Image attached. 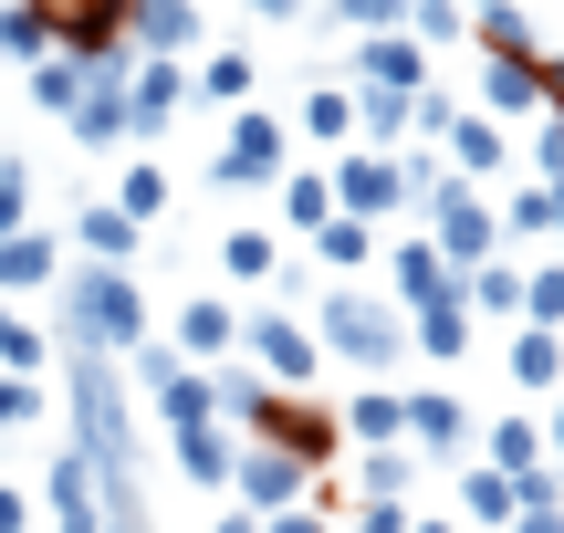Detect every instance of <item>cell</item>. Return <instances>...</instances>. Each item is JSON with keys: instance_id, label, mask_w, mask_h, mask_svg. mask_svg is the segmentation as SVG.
I'll list each match as a JSON object with an SVG mask.
<instances>
[{"instance_id": "obj_1", "label": "cell", "mask_w": 564, "mask_h": 533, "mask_svg": "<svg viewBox=\"0 0 564 533\" xmlns=\"http://www.w3.org/2000/svg\"><path fill=\"white\" fill-rule=\"evenodd\" d=\"M53 293H63V335H74L84 356H137V346H147V293H137V272L74 262Z\"/></svg>"}, {"instance_id": "obj_2", "label": "cell", "mask_w": 564, "mask_h": 533, "mask_svg": "<svg viewBox=\"0 0 564 533\" xmlns=\"http://www.w3.org/2000/svg\"><path fill=\"white\" fill-rule=\"evenodd\" d=\"M314 346L345 356V367H366V377H387V367H408V314L387 304V293H366V283H335L314 304Z\"/></svg>"}, {"instance_id": "obj_3", "label": "cell", "mask_w": 564, "mask_h": 533, "mask_svg": "<svg viewBox=\"0 0 564 533\" xmlns=\"http://www.w3.org/2000/svg\"><path fill=\"white\" fill-rule=\"evenodd\" d=\"M241 356L251 377H262L272 398H303L314 388V367H324V346H314V325H303V314H282V304H262V314H241Z\"/></svg>"}, {"instance_id": "obj_4", "label": "cell", "mask_w": 564, "mask_h": 533, "mask_svg": "<svg viewBox=\"0 0 564 533\" xmlns=\"http://www.w3.org/2000/svg\"><path fill=\"white\" fill-rule=\"evenodd\" d=\"M419 209H429V230H419V241L440 251L449 272H470V262H491V251H502V220H491V199H481V188L440 178V188H429Z\"/></svg>"}, {"instance_id": "obj_5", "label": "cell", "mask_w": 564, "mask_h": 533, "mask_svg": "<svg viewBox=\"0 0 564 533\" xmlns=\"http://www.w3.org/2000/svg\"><path fill=\"white\" fill-rule=\"evenodd\" d=\"M282 167H293V126L272 116V105H241L220 137V157H209V188H272Z\"/></svg>"}, {"instance_id": "obj_6", "label": "cell", "mask_w": 564, "mask_h": 533, "mask_svg": "<svg viewBox=\"0 0 564 533\" xmlns=\"http://www.w3.org/2000/svg\"><path fill=\"white\" fill-rule=\"evenodd\" d=\"M314 492V471H303L293 450H272V439H241V450H230V502H241V513H293V502Z\"/></svg>"}, {"instance_id": "obj_7", "label": "cell", "mask_w": 564, "mask_h": 533, "mask_svg": "<svg viewBox=\"0 0 564 533\" xmlns=\"http://www.w3.org/2000/svg\"><path fill=\"white\" fill-rule=\"evenodd\" d=\"M324 188H335V209H345V220H366V230L408 209V188H398V157H377V146H345V157L324 167Z\"/></svg>"}, {"instance_id": "obj_8", "label": "cell", "mask_w": 564, "mask_h": 533, "mask_svg": "<svg viewBox=\"0 0 564 533\" xmlns=\"http://www.w3.org/2000/svg\"><path fill=\"white\" fill-rule=\"evenodd\" d=\"M178 105H188V63L126 53V146H158L167 126H178Z\"/></svg>"}, {"instance_id": "obj_9", "label": "cell", "mask_w": 564, "mask_h": 533, "mask_svg": "<svg viewBox=\"0 0 564 533\" xmlns=\"http://www.w3.org/2000/svg\"><path fill=\"white\" fill-rule=\"evenodd\" d=\"M63 126H74V146H95V157H116V146H126V42L105 63H84V95H74V116H63Z\"/></svg>"}, {"instance_id": "obj_10", "label": "cell", "mask_w": 564, "mask_h": 533, "mask_svg": "<svg viewBox=\"0 0 564 533\" xmlns=\"http://www.w3.org/2000/svg\"><path fill=\"white\" fill-rule=\"evenodd\" d=\"M32 11L53 32V53H74V63H105L126 42V0H32Z\"/></svg>"}, {"instance_id": "obj_11", "label": "cell", "mask_w": 564, "mask_h": 533, "mask_svg": "<svg viewBox=\"0 0 564 533\" xmlns=\"http://www.w3.org/2000/svg\"><path fill=\"white\" fill-rule=\"evenodd\" d=\"M126 53L188 63V53H199V0H126Z\"/></svg>"}, {"instance_id": "obj_12", "label": "cell", "mask_w": 564, "mask_h": 533, "mask_svg": "<svg viewBox=\"0 0 564 533\" xmlns=\"http://www.w3.org/2000/svg\"><path fill=\"white\" fill-rule=\"evenodd\" d=\"M440 167H449L460 188H481V178H502V167H512V137H502L491 116H470V105H460V116H449V137H440Z\"/></svg>"}, {"instance_id": "obj_13", "label": "cell", "mask_w": 564, "mask_h": 533, "mask_svg": "<svg viewBox=\"0 0 564 533\" xmlns=\"http://www.w3.org/2000/svg\"><path fill=\"white\" fill-rule=\"evenodd\" d=\"M449 293H460V272H449L429 241H398V251H387V304H398V314H429V304H449Z\"/></svg>"}, {"instance_id": "obj_14", "label": "cell", "mask_w": 564, "mask_h": 533, "mask_svg": "<svg viewBox=\"0 0 564 533\" xmlns=\"http://www.w3.org/2000/svg\"><path fill=\"white\" fill-rule=\"evenodd\" d=\"M470 116H491V126H512V116H544V74H533L523 53H481V105H470Z\"/></svg>"}, {"instance_id": "obj_15", "label": "cell", "mask_w": 564, "mask_h": 533, "mask_svg": "<svg viewBox=\"0 0 564 533\" xmlns=\"http://www.w3.org/2000/svg\"><path fill=\"white\" fill-rule=\"evenodd\" d=\"M408 450L419 460H460L470 450V409L449 388H408Z\"/></svg>"}, {"instance_id": "obj_16", "label": "cell", "mask_w": 564, "mask_h": 533, "mask_svg": "<svg viewBox=\"0 0 564 533\" xmlns=\"http://www.w3.org/2000/svg\"><path fill=\"white\" fill-rule=\"evenodd\" d=\"M251 429H262V439H272V450H293V460H303V471H314V460H324V450H335V439H345V429H335V418H324V409H314V398H272V409H262V418H251Z\"/></svg>"}, {"instance_id": "obj_17", "label": "cell", "mask_w": 564, "mask_h": 533, "mask_svg": "<svg viewBox=\"0 0 564 533\" xmlns=\"http://www.w3.org/2000/svg\"><path fill=\"white\" fill-rule=\"evenodd\" d=\"M356 84H377V95H419V84H429V53L408 32H356Z\"/></svg>"}, {"instance_id": "obj_18", "label": "cell", "mask_w": 564, "mask_h": 533, "mask_svg": "<svg viewBox=\"0 0 564 533\" xmlns=\"http://www.w3.org/2000/svg\"><path fill=\"white\" fill-rule=\"evenodd\" d=\"M167 346H178L188 367H220V356L241 346V314H230L220 293H188V304H178V335H167Z\"/></svg>"}, {"instance_id": "obj_19", "label": "cell", "mask_w": 564, "mask_h": 533, "mask_svg": "<svg viewBox=\"0 0 564 533\" xmlns=\"http://www.w3.org/2000/svg\"><path fill=\"white\" fill-rule=\"evenodd\" d=\"M63 283V241L53 230H0V304L11 293H53Z\"/></svg>"}, {"instance_id": "obj_20", "label": "cell", "mask_w": 564, "mask_h": 533, "mask_svg": "<svg viewBox=\"0 0 564 533\" xmlns=\"http://www.w3.org/2000/svg\"><path fill=\"white\" fill-rule=\"evenodd\" d=\"M74 241H84V262H95V272H137V241H147V230L126 220L116 199H84L74 209Z\"/></svg>"}, {"instance_id": "obj_21", "label": "cell", "mask_w": 564, "mask_h": 533, "mask_svg": "<svg viewBox=\"0 0 564 533\" xmlns=\"http://www.w3.org/2000/svg\"><path fill=\"white\" fill-rule=\"evenodd\" d=\"M345 439H366V450H408V388H387V377H366L356 409L335 418Z\"/></svg>"}, {"instance_id": "obj_22", "label": "cell", "mask_w": 564, "mask_h": 533, "mask_svg": "<svg viewBox=\"0 0 564 533\" xmlns=\"http://www.w3.org/2000/svg\"><path fill=\"white\" fill-rule=\"evenodd\" d=\"M42 502H53V533H105V513H95V471H84V450H63L53 471H42Z\"/></svg>"}, {"instance_id": "obj_23", "label": "cell", "mask_w": 564, "mask_h": 533, "mask_svg": "<svg viewBox=\"0 0 564 533\" xmlns=\"http://www.w3.org/2000/svg\"><path fill=\"white\" fill-rule=\"evenodd\" d=\"M178 439V481L188 492H230V450H241V439L220 429V418H199V429H167Z\"/></svg>"}, {"instance_id": "obj_24", "label": "cell", "mask_w": 564, "mask_h": 533, "mask_svg": "<svg viewBox=\"0 0 564 533\" xmlns=\"http://www.w3.org/2000/svg\"><path fill=\"white\" fill-rule=\"evenodd\" d=\"M272 199H282V230H293V241H314V230L335 220V188H324V167H282Z\"/></svg>"}, {"instance_id": "obj_25", "label": "cell", "mask_w": 564, "mask_h": 533, "mask_svg": "<svg viewBox=\"0 0 564 533\" xmlns=\"http://www.w3.org/2000/svg\"><path fill=\"white\" fill-rule=\"evenodd\" d=\"M408 356H440V367H460V356H470V304H460V293L429 304V314H408Z\"/></svg>"}, {"instance_id": "obj_26", "label": "cell", "mask_w": 564, "mask_h": 533, "mask_svg": "<svg viewBox=\"0 0 564 533\" xmlns=\"http://www.w3.org/2000/svg\"><path fill=\"white\" fill-rule=\"evenodd\" d=\"M502 367H512V388H523V398H554V388H564V335L523 325V335H512V356H502Z\"/></svg>"}, {"instance_id": "obj_27", "label": "cell", "mask_w": 564, "mask_h": 533, "mask_svg": "<svg viewBox=\"0 0 564 533\" xmlns=\"http://www.w3.org/2000/svg\"><path fill=\"white\" fill-rule=\"evenodd\" d=\"M470 439H481V460H491V471H512V481L544 471V418H491V429H470Z\"/></svg>"}, {"instance_id": "obj_28", "label": "cell", "mask_w": 564, "mask_h": 533, "mask_svg": "<svg viewBox=\"0 0 564 533\" xmlns=\"http://www.w3.org/2000/svg\"><path fill=\"white\" fill-rule=\"evenodd\" d=\"M460 304H470V325H481V314H523V262H502V251L470 262L460 272Z\"/></svg>"}, {"instance_id": "obj_29", "label": "cell", "mask_w": 564, "mask_h": 533, "mask_svg": "<svg viewBox=\"0 0 564 533\" xmlns=\"http://www.w3.org/2000/svg\"><path fill=\"white\" fill-rule=\"evenodd\" d=\"M199 377H209V418H241V429H251V418L272 409V388L241 367V356H220V367H199Z\"/></svg>"}, {"instance_id": "obj_30", "label": "cell", "mask_w": 564, "mask_h": 533, "mask_svg": "<svg viewBox=\"0 0 564 533\" xmlns=\"http://www.w3.org/2000/svg\"><path fill=\"white\" fill-rule=\"evenodd\" d=\"M293 126L314 146H356V95H345V84H314V95L293 105Z\"/></svg>"}, {"instance_id": "obj_31", "label": "cell", "mask_w": 564, "mask_h": 533, "mask_svg": "<svg viewBox=\"0 0 564 533\" xmlns=\"http://www.w3.org/2000/svg\"><path fill=\"white\" fill-rule=\"evenodd\" d=\"M345 95H356V146H408V95H377V84H345Z\"/></svg>"}, {"instance_id": "obj_32", "label": "cell", "mask_w": 564, "mask_h": 533, "mask_svg": "<svg viewBox=\"0 0 564 533\" xmlns=\"http://www.w3.org/2000/svg\"><path fill=\"white\" fill-rule=\"evenodd\" d=\"M314 262H324V272H366V262H377V230H366V220H345V209H335V220L314 230Z\"/></svg>"}, {"instance_id": "obj_33", "label": "cell", "mask_w": 564, "mask_h": 533, "mask_svg": "<svg viewBox=\"0 0 564 533\" xmlns=\"http://www.w3.org/2000/svg\"><path fill=\"white\" fill-rule=\"evenodd\" d=\"M220 272H230V283H272L282 241H272V230H220Z\"/></svg>"}, {"instance_id": "obj_34", "label": "cell", "mask_w": 564, "mask_h": 533, "mask_svg": "<svg viewBox=\"0 0 564 533\" xmlns=\"http://www.w3.org/2000/svg\"><path fill=\"white\" fill-rule=\"evenodd\" d=\"M188 105H251V53H209L188 74Z\"/></svg>"}, {"instance_id": "obj_35", "label": "cell", "mask_w": 564, "mask_h": 533, "mask_svg": "<svg viewBox=\"0 0 564 533\" xmlns=\"http://www.w3.org/2000/svg\"><path fill=\"white\" fill-rule=\"evenodd\" d=\"M460 513H470V523H512V513H523L512 471H491V460H481V471H460Z\"/></svg>"}, {"instance_id": "obj_36", "label": "cell", "mask_w": 564, "mask_h": 533, "mask_svg": "<svg viewBox=\"0 0 564 533\" xmlns=\"http://www.w3.org/2000/svg\"><path fill=\"white\" fill-rule=\"evenodd\" d=\"M21 74H32V105H42V116H74V95H84V63L74 53H42V63H21Z\"/></svg>"}, {"instance_id": "obj_37", "label": "cell", "mask_w": 564, "mask_h": 533, "mask_svg": "<svg viewBox=\"0 0 564 533\" xmlns=\"http://www.w3.org/2000/svg\"><path fill=\"white\" fill-rule=\"evenodd\" d=\"M398 32L419 42V53H440V42H460V32H470V11H460V0H408Z\"/></svg>"}, {"instance_id": "obj_38", "label": "cell", "mask_w": 564, "mask_h": 533, "mask_svg": "<svg viewBox=\"0 0 564 533\" xmlns=\"http://www.w3.org/2000/svg\"><path fill=\"white\" fill-rule=\"evenodd\" d=\"M53 53V32H42L32 0H0V63H42Z\"/></svg>"}, {"instance_id": "obj_39", "label": "cell", "mask_w": 564, "mask_h": 533, "mask_svg": "<svg viewBox=\"0 0 564 533\" xmlns=\"http://www.w3.org/2000/svg\"><path fill=\"white\" fill-rule=\"evenodd\" d=\"M42 356H53V346H42V325L0 304V377H42Z\"/></svg>"}, {"instance_id": "obj_40", "label": "cell", "mask_w": 564, "mask_h": 533, "mask_svg": "<svg viewBox=\"0 0 564 533\" xmlns=\"http://www.w3.org/2000/svg\"><path fill=\"white\" fill-rule=\"evenodd\" d=\"M470 32H481V53H523V63H533V11H523V0H502V11H470Z\"/></svg>"}, {"instance_id": "obj_41", "label": "cell", "mask_w": 564, "mask_h": 533, "mask_svg": "<svg viewBox=\"0 0 564 533\" xmlns=\"http://www.w3.org/2000/svg\"><path fill=\"white\" fill-rule=\"evenodd\" d=\"M116 209H126V220L147 230V220L167 209V167H158V157H137V167H126V188H116Z\"/></svg>"}, {"instance_id": "obj_42", "label": "cell", "mask_w": 564, "mask_h": 533, "mask_svg": "<svg viewBox=\"0 0 564 533\" xmlns=\"http://www.w3.org/2000/svg\"><path fill=\"white\" fill-rule=\"evenodd\" d=\"M158 418H167V429H199V418H209V377H199V367H178V377L158 388Z\"/></svg>"}, {"instance_id": "obj_43", "label": "cell", "mask_w": 564, "mask_h": 533, "mask_svg": "<svg viewBox=\"0 0 564 533\" xmlns=\"http://www.w3.org/2000/svg\"><path fill=\"white\" fill-rule=\"evenodd\" d=\"M408 481H419V450H366V502H408Z\"/></svg>"}, {"instance_id": "obj_44", "label": "cell", "mask_w": 564, "mask_h": 533, "mask_svg": "<svg viewBox=\"0 0 564 533\" xmlns=\"http://www.w3.org/2000/svg\"><path fill=\"white\" fill-rule=\"evenodd\" d=\"M523 325H544V335H564V262H544V272H523Z\"/></svg>"}, {"instance_id": "obj_45", "label": "cell", "mask_w": 564, "mask_h": 533, "mask_svg": "<svg viewBox=\"0 0 564 533\" xmlns=\"http://www.w3.org/2000/svg\"><path fill=\"white\" fill-rule=\"evenodd\" d=\"M42 409H53L42 377H0V429H42Z\"/></svg>"}, {"instance_id": "obj_46", "label": "cell", "mask_w": 564, "mask_h": 533, "mask_svg": "<svg viewBox=\"0 0 564 533\" xmlns=\"http://www.w3.org/2000/svg\"><path fill=\"white\" fill-rule=\"evenodd\" d=\"M523 157H533V178H564V116H554V105H544V116H533Z\"/></svg>"}, {"instance_id": "obj_47", "label": "cell", "mask_w": 564, "mask_h": 533, "mask_svg": "<svg viewBox=\"0 0 564 533\" xmlns=\"http://www.w3.org/2000/svg\"><path fill=\"white\" fill-rule=\"evenodd\" d=\"M408 0H324V21H345V32H398Z\"/></svg>"}, {"instance_id": "obj_48", "label": "cell", "mask_w": 564, "mask_h": 533, "mask_svg": "<svg viewBox=\"0 0 564 533\" xmlns=\"http://www.w3.org/2000/svg\"><path fill=\"white\" fill-rule=\"evenodd\" d=\"M0 230H32V167L0 157Z\"/></svg>"}, {"instance_id": "obj_49", "label": "cell", "mask_w": 564, "mask_h": 533, "mask_svg": "<svg viewBox=\"0 0 564 533\" xmlns=\"http://www.w3.org/2000/svg\"><path fill=\"white\" fill-rule=\"evenodd\" d=\"M126 367H137V388H147V398H158V388H167V377H178V367H188V356H178V346H158V335H147V346H137V356H126Z\"/></svg>"}, {"instance_id": "obj_50", "label": "cell", "mask_w": 564, "mask_h": 533, "mask_svg": "<svg viewBox=\"0 0 564 533\" xmlns=\"http://www.w3.org/2000/svg\"><path fill=\"white\" fill-rule=\"evenodd\" d=\"M408 523H419L408 502H356V523H345V533H408Z\"/></svg>"}, {"instance_id": "obj_51", "label": "cell", "mask_w": 564, "mask_h": 533, "mask_svg": "<svg viewBox=\"0 0 564 533\" xmlns=\"http://www.w3.org/2000/svg\"><path fill=\"white\" fill-rule=\"evenodd\" d=\"M502 533H564V492H544V502H523V513H512Z\"/></svg>"}, {"instance_id": "obj_52", "label": "cell", "mask_w": 564, "mask_h": 533, "mask_svg": "<svg viewBox=\"0 0 564 533\" xmlns=\"http://www.w3.org/2000/svg\"><path fill=\"white\" fill-rule=\"evenodd\" d=\"M262 533H335V523H324V513H314V502H293V513H272Z\"/></svg>"}, {"instance_id": "obj_53", "label": "cell", "mask_w": 564, "mask_h": 533, "mask_svg": "<svg viewBox=\"0 0 564 533\" xmlns=\"http://www.w3.org/2000/svg\"><path fill=\"white\" fill-rule=\"evenodd\" d=\"M533 74H544V105L564 116V53H533Z\"/></svg>"}, {"instance_id": "obj_54", "label": "cell", "mask_w": 564, "mask_h": 533, "mask_svg": "<svg viewBox=\"0 0 564 533\" xmlns=\"http://www.w3.org/2000/svg\"><path fill=\"white\" fill-rule=\"evenodd\" d=\"M544 460L564 471V388H554V409H544Z\"/></svg>"}, {"instance_id": "obj_55", "label": "cell", "mask_w": 564, "mask_h": 533, "mask_svg": "<svg viewBox=\"0 0 564 533\" xmlns=\"http://www.w3.org/2000/svg\"><path fill=\"white\" fill-rule=\"evenodd\" d=\"M0 533H32V502H21L11 481H0Z\"/></svg>"}, {"instance_id": "obj_56", "label": "cell", "mask_w": 564, "mask_h": 533, "mask_svg": "<svg viewBox=\"0 0 564 533\" xmlns=\"http://www.w3.org/2000/svg\"><path fill=\"white\" fill-rule=\"evenodd\" d=\"M314 0H251V21H303Z\"/></svg>"}, {"instance_id": "obj_57", "label": "cell", "mask_w": 564, "mask_h": 533, "mask_svg": "<svg viewBox=\"0 0 564 533\" xmlns=\"http://www.w3.org/2000/svg\"><path fill=\"white\" fill-rule=\"evenodd\" d=\"M209 533H262V513H241V502H230V513H220V523H209Z\"/></svg>"}, {"instance_id": "obj_58", "label": "cell", "mask_w": 564, "mask_h": 533, "mask_svg": "<svg viewBox=\"0 0 564 533\" xmlns=\"http://www.w3.org/2000/svg\"><path fill=\"white\" fill-rule=\"evenodd\" d=\"M408 533H460V523H408Z\"/></svg>"}, {"instance_id": "obj_59", "label": "cell", "mask_w": 564, "mask_h": 533, "mask_svg": "<svg viewBox=\"0 0 564 533\" xmlns=\"http://www.w3.org/2000/svg\"><path fill=\"white\" fill-rule=\"evenodd\" d=\"M554 262H564V241H554Z\"/></svg>"}]
</instances>
